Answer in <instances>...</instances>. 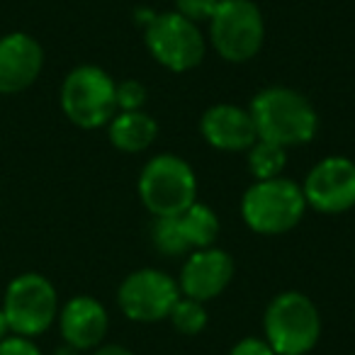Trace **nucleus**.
I'll use <instances>...</instances> for the list:
<instances>
[{"label":"nucleus","mask_w":355,"mask_h":355,"mask_svg":"<svg viewBox=\"0 0 355 355\" xmlns=\"http://www.w3.org/2000/svg\"><path fill=\"white\" fill-rule=\"evenodd\" d=\"M93 355H134V353L124 348V345H103V348H98Z\"/></svg>","instance_id":"b1692460"},{"label":"nucleus","mask_w":355,"mask_h":355,"mask_svg":"<svg viewBox=\"0 0 355 355\" xmlns=\"http://www.w3.org/2000/svg\"><path fill=\"white\" fill-rule=\"evenodd\" d=\"M107 311L95 297L78 295L66 302L59 314V326L64 340L73 350H90L103 343L107 334Z\"/></svg>","instance_id":"4468645a"},{"label":"nucleus","mask_w":355,"mask_h":355,"mask_svg":"<svg viewBox=\"0 0 355 355\" xmlns=\"http://www.w3.org/2000/svg\"><path fill=\"white\" fill-rule=\"evenodd\" d=\"M263 331L275 355H306L321 338L319 309L302 292H280L268 304Z\"/></svg>","instance_id":"7ed1b4c3"},{"label":"nucleus","mask_w":355,"mask_h":355,"mask_svg":"<svg viewBox=\"0 0 355 355\" xmlns=\"http://www.w3.org/2000/svg\"><path fill=\"white\" fill-rule=\"evenodd\" d=\"M306 200L302 185L290 178L256 180L241 198V217L251 232L261 236H280L302 222Z\"/></svg>","instance_id":"f03ea898"},{"label":"nucleus","mask_w":355,"mask_h":355,"mask_svg":"<svg viewBox=\"0 0 355 355\" xmlns=\"http://www.w3.org/2000/svg\"><path fill=\"white\" fill-rule=\"evenodd\" d=\"M8 331H10V326H8L6 311H3V306H0V340L8 338Z\"/></svg>","instance_id":"393cba45"},{"label":"nucleus","mask_w":355,"mask_h":355,"mask_svg":"<svg viewBox=\"0 0 355 355\" xmlns=\"http://www.w3.org/2000/svg\"><path fill=\"white\" fill-rule=\"evenodd\" d=\"M146 103V88L139 80L129 78L117 85V110L119 112H134L141 110Z\"/></svg>","instance_id":"aec40b11"},{"label":"nucleus","mask_w":355,"mask_h":355,"mask_svg":"<svg viewBox=\"0 0 355 355\" xmlns=\"http://www.w3.org/2000/svg\"><path fill=\"white\" fill-rule=\"evenodd\" d=\"M178 219H180V229L185 234V241H188V246L193 251L214 246L222 227H219V217L212 207L195 200L183 214H178Z\"/></svg>","instance_id":"dca6fc26"},{"label":"nucleus","mask_w":355,"mask_h":355,"mask_svg":"<svg viewBox=\"0 0 355 355\" xmlns=\"http://www.w3.org/2000/svg\"><path fill=\"white\" fill-rule=\"evenodd\" d=\"M0 355H42V350L25 336H10L0 340Z\"/></svg>","instance_id":"4be33fe9"},{"label":"nucleus","mask_w":355,"mask_h":355,"mask_svg":"<svg viewBox=\"0 0 355 355\" xmlns=\"http://www.w3.org/2000/svg\"><path fill=\"white\" fill-rule=\"evenodd\" d=\"M261 141L277 144L282 148L302 146L316 137L319 114L314 105L292 88L272 85L253 95L248 107Z\"/></svg>","instance_id":"f257e3e1"},{"label":"nucleus","mask_w":355,"mask_h":355,"mask_svg":"<svg viewBox=\"0 0 355 355\" xmlns=\"http://www.w3.org/2000/svg\"><path fill=\"white\" fill-rule=\"evenodd\" d=\"M168 319H171L173 329H175L178 334L198 336V334H202L205 326H207V311H205L202 302L180 295V300L175 302V306H173L171 314H168Z\"/></svg>","instance_id":"a211bd4d"},{"label":"nucleus","mask_w":355,"mask_h":355,"mask_svg":"<svg viewBox=\"0 0 355 355\" xmlns=\"http://www.w3.org/2000/svg\"><path fill=\"white\" fill-rule=\"evenodd\" d=\"M61 110L76 127H105L117 114V83L100 66H78L61 85Z\"/></svg>","instance_id":"39448f33"},{"label":"nucleus","mask_w":355,"mask_h":355,"mask_svg":"<svg viewBox=\"0 0 355 355\" xmlns=\"http://www.w3.org/2000/svg\"><path fill=\"white\" fill-rule=\"evenodd\" d=\"M158 124L144 110L117 112L110 119V141L124 153H139L156 141Z\"/></svg>","instance_id":"2eb2a0df"},{"label":"nucleus","mask_w":355,"mask_h":355,"mask_svg":"<svg viewBox=\"0 0 355 355\" xmlns=\"http://www.w3.org/2000/svg\"><path fill=\"white\" fill-rule=\"evenodd\" d=\"M266 40V22L253 0H219L209 20V42L229 64L251 61Z\"/></svg>","instance_id":"423d86ee"},{"label":"nucleus","mask_w":355,"mask_h":355,"mask_svg":"<svg viewBox=\"0 0 355 355\" xmlns=\"http://www.w3.org/2000/svg\"><path fill=\"white\" fill-rule=\"evenodd\" d=\"M200 132L209 146L227 153L248 151L258 141L251 112L232 103H219L205 110L200 119Z\"/></svg>","instance_id":"f8f14e48"},{"label":"nucleus","mask_w":355,"mask_h":355,"mask_svg":"<svg viewBox=\"0 0 355 355\" xmlns=\"http://www.w3.org/2000/svg\"><path fill=\"white\" fill-rule=\"evenodd\" d=\"M44 51L35 37L12 32L0 40V93H20L42 73Z\"/></svg>","instance_id":"ddd939ff"},{"label":"nucleus","mask_w":355,"mask_h":355,"mask_svg":"<svg viewBox=\"0 0 355 355\" xmlns=\"http://www.w3.org/2000/svg\"><path fill=\"white\" fill-rule=\"evenodd\" d=\"M178 300H180L178 280L156 268L134 270L132 275L124 277L117 292L119 309L127 314V319L139 324H156L168 319Z\"/></svg>","instance_id":"1a4fd4ad"},{"label":"nucleus","mask_w":355,"mask_h":355,"mask_svg":"<svg viewBox=\"0 0 355 355\" xmlns=\"http://www.w3.org/2000/svg\"><path fill=\"white\" fill-rule=\"evenodd\" d=\"M219 0H175V12L188 17L193 22L212 20L214 10H217Z\"/></svg>","instance_id":"412c9836"},{"label":"nucleus","mask_w":355,"mask_h":355,"mask_svg":"<svg viewBox=\"0 0 355 355\" xmlns=\"http://www.w3.org/2000/svg\"><path fill=\"white\" fill-rule=\"evenodd\" d=\"M306 207L321 214H340L355 207V161L345 156H326L302 183Z\"/></svg>","instance_id":"9d476101"},{"label":"nucleus","mask_w":355,"mask_h":355,"mask_svg":"<svg viewBox=\"0 0 355 355\" xmlns=\"http://www.w3.org/2000/svg\"><path fill=\"white\" fill-rule=\"evenodd\" d=\"M144 42L148 54L173 73L198 69L207 51V42L198 22L178 15L175 10L153 17L146 25Z\"/></svg>","instance_id":"0eeeda50"},{"label":"nucleus","mask_w":355,"mask_h":355,"mask_svg":"<svg viewBox=\"0 0 355 355\" xmlns=\"http://www.w3.org/2000/svg\"><path fill=\"white\" fill-rule=\"evenodd\" d=\"M3 311H6L12 334L25 336V338L44 334L59 314L54 285L40 272H25V275L15 277L8 285Z\"/></svg>","instance_id":"6e6552de"},{"label":"nucleus","mask_w":355,"mask_h":355,"mask_svg":"<svg viewBox=\"0 0 355 355\" xmlns=\"http://www.w3.org/2000/svg\"><path fill=\"white\" fill-rule=\"evenodd\" d=\"M248 171L256 180H270V178L282 175L287 166V148L277 146L270 141H261L258 139L251 148H248Z\"/></svg>","instance_id":"f3484780"},{"label":"nucleus","mask_w":355,"mask_h":355,"mask_svg":"<svg viewBox=\"0 0 355 355\" xmlns=\"http://www.w3.org/2000/svg\"><path fill=\"white\" fill-rule=\"evenodd\" d=\"M229 355H275V350L268 345L266 338H241L236 345L232 348Z\"/></svg>","instance_id":"5701e85b"},{"label":"nucleus","mask_w":355,"mask_h":355,"mask_svg":"<svg viewBox=\"0 0 355 355\" xmlns=\"http://www.w3.org/2000/svg\"><path fill=\"white\" fill-rule=\"evenodd\" d=\"M151 241L156 251L166 253V256H183V253L190 251L178 217H156L151 227Z\"/></svg>","instance_id":"6ab92c4d"},{"label":"nucleus","mask_w":355,"mask_h":355,"mask_svg":"<svg viewBox=\"0 0 355 355\" xmlns=\"http://www.w3.org/2000/svg\"><path fill=\"white\" fill-rule=\"evenodd\" d=\"M139 198L153 217H178L198 200V178L188 161L158 153L139 173Z\"/></svg>","instance_id":"20e7f679"},{"label":"nucleus","mask_w":355,"mask_h":355,"mask_svg":"<svg viewBox=\"0 0 355 355\" xmlns=\"http://www.w3.org/2000/svg\"><path fill=\"white\" fill-rule=\"evenodd\" d=\"M234 277V261L222 248H198L188 256L180 270V295L198 302H209L229 287Z\"/></svg>","instance_id":"9b49d317"}]
</instances>
